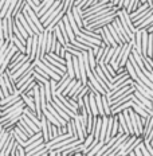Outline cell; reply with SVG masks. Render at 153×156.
<instances>
[{
  "instance_id": "obj_8",
  "label": "cell",
  "mask_w": 153,
  "mask_h": 156,
  "mask_svg": "<svg viewBox=\"0 0 153 156\" xmlns=\"http://www.w3.org/2000/svg\"><path fill=\"white\" fill-rule=\"evenodd\" d=\"M85 85H86V83H83L81 80H77V81H75V83L73 85V87H71V89L69 90V93H67V96H66V97H67V98H71V97H74V96L77 94L78 90H81Z\"/></svg>"
},
{
  "instance_id": "obj_26",
  "label": "cell",
  "mask_w": 153,
  "mask_h": 156,
  "mask_svg": "<svg viewBox=\"0 0 153 156\" xmlns=\"http://www.w3.org/2000/svg\"><path fill=\"white\" fill-rule=\"evenodd\" d=\"M87 58H89V63H90V67H92V70L94 67L97 66V61H96V54H94L93 48H90V50H87Z\"/></svg>"
},
{
  "instance_id": "obj_36",
  "label": "cell",
  "mask_w": 153,
  "mask_h": 156,
  "mask_svg": "<svg viewBox=\"0 0 153 156\" xmlns=\"http://www.w3.org/2000/svg\"><path fill=\"white\" fill-rule=\"evenodd\" d=\"M4 43V39H2V41H0V47H2V44Z\"/></svg>"
},
{
  "instance_id": "obj_18",
  "label": "cell",
  "mask_w": 153,
  "mask_h": 156,
  "mask_svg": "<svg viewBox=\"0 0 153 156\" xmlns=\"http://www.w3.org/2000/svg\"><path fill=\"white\" fill-rule=\"evenodd\" d=\"M89 102L93 116H98V110H97V105H96V97H94V93L92 92H89Z\"/></svg>"
},
{
  "instance_id": "obj_33",
  "label": "cell",
  "mask_w": 153,
  "mask_h": 156,
  "mask_svg": "<svg viewBox=\"0 0 153 156\" xmlns=\"http://www.w3.org/2000/svg\"><path fill=\"white\" fill-rule=\"evenodd\" d=\"M138 147H140V149H141V154H142V156H149V152H148V149H146L145 144H144V140L140 143Z\"/></svg>"
},
{
  "instance_id": "obj_21",
  "label": "cell",
  "mask_w": 153,
  "mask_h": 156,
  "mask_svg": "<svg viewBox=\"0 0 153 156\" xmlns=\"http://www.w3.org/2000/svg\"><path fill=\"white\" fill-rule=\"evenodd\" d=\"M64 47H66V50L69 51L71 55H75V57H81V55H82V50H79V48H77V47H74L73 44L70 43V42H69V43H67Z\"/></svg>"
},
{
  "instance_id": "obj_13",
  "label": "cell",
  "mask_w": 153,
  "mask_h": 156,
  "mask_svg": "<svg viewBox=\"0 0 153 156\" xmlns=\"http://www.w3.org/2000/svg\"><path fill=\"white\" fill-rule=\"evenodd\" d=\"M30 65H31V61H26V62L22 65V66L19 67L18 70L15 71V73H12V74H11V78H12V80H16V78H18L19 76H22V74H23L24 71L28 69V67H30Z\"/></svg>"
},
{
  "instance_id": "obj_28",
  "label": "cell",
  "mask_w": 153,
  "mask_h": 156,
  "mask_svg": "<svg viewBox=\"0 0 153 156\" xmlns=\"http://www.w3.org/2000/svg\"><path fill=\"white\" fill-rule=\"evenodd\" d=\"M132 109L134 110V112L137 113L138 116H141V117H148V116H149V113H146L144 109H142V108H140L138 105H136L134 102H133V105H132Z\"/></svg>"
},
{
  "instance_id": "obj_22",
  "label": "cell",
  "mask_w": 153,
  "mask_h": 156,
  "mask_svg": "<svg viewBox=\"0 0 153 156\" xmlns=\"http://www.w3.org/2000/svg\"><path fill=\"white\" fill-rule=\"evenodd\" d=\"M50 104H51V105H53V106H54V109H55V110H57V112H58V113H59V116L62 117V119H64V120H66V121H69V120L71 119V117H70L69 115H67V113H66V112H64V110H62V109L59 108V106H58V105H57V104H55V102L53 101V100H51V101H50Z\"/></svg>"
},
{
  "instance_id": "obj_7",
  "label": "cell",
  "mask_w": 153,
  "mask_h": 156,
  "mask_svg": "<svg viewBox=\"0 0 153 156\" xmlns=\"http://www.w3.org/2000/svg\"><path fill=\"white\" fill-rule=\"evenodd\" d=\"M152 126H153V115H149L148 117H146V120L144 122V129H142V137H144V139L148 137V135H149V132H151Z\"/></svg>"
},
{
  "instance_id": "obj_37",
  "label": "cell",
  "mask_w": 153,
  "mask_h": 156,
  "mask_svg": "<svg viewBox=\"0 0 153 156\" xmlns=\"http://www.w3.org/2000/svg\"><path fill=\"white\" fill-rule=\"evenodd\" d=\"M2 132H3V126L0 125V135H2Z\"/></svg>"
},
{
  "instance_id": "obj_38",
  "label": "cell",
  "mask_w": 153,
  "mask_h": 156,
  "mask_svg": "<svg viewBox=\"0 0 153 156\" xmlns=\"http://www.w3.org/2000/svg\"><path fill=\"white\" fill-rule=\"evenodd\" d=\"M152 112H153V100H152Z\"/></svg>"
},
{
  "instance_id": "obj_25",
  "label": "cell",
  "mask_w": 153,
  "mask_h": 156,
  "mask_svg": "<svg viewBox=\"0 0 153 156\" xmlns=\"http://www.w3.org/2000/svg\"><path fill=\"white\" fill-rule=\"evenodd\" d=\"M101 100H102V106H103V110H105V115L110 116V104H109V100H107L106 94H102Z\"/></svg>"
},
{
  "instance_id": "obj_14",
  "label": "cell",
  "mask_w": 153,
  "mask_h": 156,
  "mask_svg": "<svg viewBox=\"0 0 153 156\" xmlns=\"http://www.w3.org/2000/svg\"><path fill=\"white\" fill-rule=\"evenodd\" d=\"M20 98L23 100V102H24V105H26V106H28V108H30V109L35 110L34 97H31V96H27V94H26V93H20Z\"/></svg>"
},
{
  "instance_id": "obj_32",
  "label": "cell",
  "mask_w": 153,
  "mask_h": 156,
  "mask_svg": "<svg viewBox=\"0 0 153 156\" xmlns=\"http://www.w3.org/2000/svg\"><path fill=\"white\" fill-rule=\"evenodd\" d=\"M144 144H145V147H146V149H148V152H149V156H153V145H152V143L149 140H146V139H144Z\"/></svg>"
},
{
  "instance_id": "obj_16",
  "label": "cell",
  "mask_w": 153,
  "mask_h": 156,
  "mask_svg": "<svg viewBox=\"0 0 153 156\" xmlns=\"http://www.w3.org/2000/svg\"><path fill=\"white\" fill-rule=\"evenodd\" d=\"M102 117V124H101V132H99V141L105 140V135H106V126H107V116H101Z\"/></svg>"
},
{
  "instance_id": "obj_9",
  "label": "cell",
  "mask_w": 153,
  "mask_h": 156,
  "mask_svg": "<svg viewBox=\"0 0 153 156\" xmlns=\"http://www.w3.org/2000/svg\"><path fill=\"white\" fill-rule=\"evenodd\" d=\"M16 126H18L19 129H22V131H23V132H24L27 136H32V135H34V133H35V132H34V131H32V129L30 128V126H28V125L24 122V120L22 119V116H20V119H19V121L16 122Z\"/></svg>"
},
{
  "instance_id": "obj_4",
  "label": "cell",
  "mask_w": 153,
  "mask_h": 156,
  "mask_svg": "<svg viewBox=\"0 0 153 156\" xmlns=\"http://www.w3.org/2000/svg\"><path fill=\"white\" fill-rule=\"evenodd\" d=\"M71 15H73L74 20H75L77 26L79 28L83 27V22H82V8L78 7V5H73V8H71Z\"/></svg>"
},
{
  "instance_id": "obj_19",
  "label": "cell",
  "mask_w": 153,
  "mask_h": 156,
  "mask_svg": "<svg viewBox=\"0 0 153 156\" xmlns=\"http://www.w3.org/2000/svg\"><path fill=\"white\" fill-rule=\"evenodd\" d=\"M9 41H11L12 43L15 44V46H16V48H18V50L20 51V53H23V54L26 53V46H24V43H23V42L20 41V39H18L16 37H14V35H12V38L9 39Z\"/></svg>"
},
{
  "instance_id": "obj_27",
  "label": "cell",
  "mask_w": 153,
  "mask_h": 156,
  "mask_svg": "<svg viewBox=\"0 0 153 156\" xmlns=\"http://www.w3.org/2000/svg\"><path fill=\"white\" fill-rule=\"evenodd\" d=\"M23 5H24V0H18V2H16V4H15V7H14V9H12V16L18 15L19 12L22 11Z\"/></svg>"
},
{
  "instance_id": "obj_10",
  "label": "cell",
  "mask_w": 153,
  "mask_h": 156,
  "mask_svg": "<svg viewBox=\"0 0 153 156\" xmlns=\"http://www.w3.org/2000/svg\"><path fill=\"white\" fill-rule=\"evenodd\" d=\"M132 105H133V101H132V100H128V101H125V102L120 104L118 106H116L114 109L110 110V115H117V113H120V112H122V110H125V109L130 108Z\"/></svg>"
},
{
  "instance_id": "obj_1",
  "label": "cell",
  "mask_w": 153,
  "mask_h": 156,
  "mask_svg": "<svg viewBox=\"0 0 153 156\" xmlns=\"http://www.w3.org/2000/svg\"><path fill=\"white\" fill-rule=\"evenodd\" d=\"M110 24L113 26V27L116 28V31H117V34H118V37L123 42V43H126V42H129L130 41V38L128 37V34L125 32V30L122 28V26L121 23H120V19H118V16H116L114 19H113L112 22H110Z\"/></svg>"
},
{
  "instance_id": "obj_31",
  "label": "cell",
  "mask_w": 153,
  "mask_h": 156,
  "mask_svg": "<svg viewBox=\"0 0 153 156\" xmlns=\"http://www.w3.org/2000/svg\"><path fill=\"white\" fill-rule=\"evenodd\" d=\"M113 51H114V47H112L110 46L109 47V50H107V54H106V57H105V59H103V63H109V61H110V58H112V55H113Z\"/></svg>"
},
{
  "instance_id": "obj_24",
  "label": "cell",
  "mask_w": 153,
  "mask_h": 156,
  "mask_svg": "<svg viewBox=\"0 0 153 156\" xmlns=\"http://www.w3.org/2000/svg\"><path fill=\"white\" fill-rule=\"evenodd\" d=\"M152 22H153V12H152V15H151V16H148V18L144 19V20H142L140 24L136 26V28H137V30H144V28L148 27V26L151 24Z\"/></svg>"
},
{
  "instance_id": "obj_15",
  "label": "cell",
  "mask_w": 153,
  "mask_h": 156,
  "mask_svg": "<svg viewBox=\"0 0 153 156\" xmlns=\"http://www.w3.org/2000/svg\"><path fill=\"white\" fill-rule=\"evenodd\" d=\"M101 96H102V94H99V93L94 94V97H96L97 110H98V116H106L105 115V110H103V106H102V100H101Z\"/></svg>"
},
{
  "instance_id": "obj_34",
  "label": "cell",
  "mask_w": 153,
  "mask_h": 156,
  "mask_svg": "<svg viewBox=\"0 0 153 156\" xmlns=\"http://www.w3.org/2000/svg\"><path fill=\"white\" fill-rule=\"evenodd\" d=\"M16 156H26L24 147H22L19 143H18V147H16Z\"/></svg>"
},
{
  "instance_id": "obj_6",
  "label": "cell",
  "mask_w": 153,
  "mask_h": 156,
  "mask_svg": "<svg viewBox=\"0 0 153 156\" xmlns=\"http://www.w3.org/2000/svg\"><path fill=\"white\" fill-rule=\"evenodd\" d=\"M62 22H63V26H64V30H66L67 35H69V39L70 41H73V39H75V34H74L73 28H71V26L69 23V18H67V15L64 14L62 16Z\"/></svg>"
},
{
  "instance_id": "obj_12",
  "label": "cell",
  "mask_w": 153,
  "mask_h": 156,
  "mask_svg": "<svg viewBox=\"0 0 153 156\" xmlns=\"http://www.w3.org/2000/svg\"><path fill=\"white\" fill-rule=\"evenodd\" d=\"M16 18H18V19H19V22H20V23H22V26H23V27H24V30H26V31H27L28 37H31V35H34V34H35V32H34V31H32V30H31V27H30V26H28V23H27V20H26V18H24V16H23V14H22V12H19V14H18V15H16Z\"/></svg>"
},
{
  "instance_id": "obj_39",
  "label": "cell",
  "mask_w": 153,
  "mask_h": 156,
  "mask_svg": "<svg viewBox=\"0 0 153 156\" xmlns=\"http://www.w3.org/2000/svg\"><path fill=\"white\" fill-rule=\"evenodd\" d=\"M0 116H2V110H0Z\"/></svg>"
},
{
  "instance_id": "obj_5",
  "label": "cell",
  "mask_w": 153,
  "mask_h": 156,
  "mask_svg": "<svg viewBox=\"0 0 153 156\" xmlns=\"http://www.w3.org/2000/svg\"><path fill=\"white\" fill-rule=\"evenodd\" d=\"M152 12H153V7H149L148 9H145V11H142L141 14H138V15L136 16L134 19H132V23L134 24V26L140 24L142 20H144V19H146V18H148V16H151V15H152Z\"/></svg>"
},
{
  "instance_id": "obj_29",
  "label": "cell",
  "mask_w": 153,
  "mask_h": 156,
  "mask_svg": "<svg viewBox=\"0 0 153 156\" xmlns=\"http://www.w3.org/2000/svg\"><path fill=\"white\" fill-rule=\"evenodd\" d=\"M8 135H9V132H8V131H5V129H3L2 135H0V151H2V148H3V145H4L5 140H7Z\"/></svg>"
},
{
  "instance_id": "obj_35",
  "label": "cell",
  "mask_w": 153,
  "mask_h": 156,
  "mask_svg": "<svg viewBox=\"0 0 153 156\" xmlns=\"http://www.w3.org/2000/svg\"><path fill=\"white\" fill-rule=\"evenodd\" d=\"M144 30H146V32H153V22L146 28H144Z\"/></svg>"
},
{
  "instance_id": "obj_2",
  "label": "cell",
  "mask_w": 153,
  "mask_h": 156,
  "mask_svg": "<svg viewBox=\"0 0 153 156\" xmlns=\"http://www.w3.org/2000/svg\"><path fill=\"white\" fill-rule=\"evenodd\" d=\"M117 16V12L116 14H113V15H109V16H106V18H103V19H99V20H97V22H93V23H90V24H87V26H85V28H87V30H96V28H98V27H103V26H106V24H109L110 22L113 20Z\"/></svg>"
},
{
  "instance_id": "obj_3",
  "label": "cell",
  "mask_w": 153,
  "mask_h": 156,
  "mask_svg": "<svg viewBox=\"0 0 153 156\" xmlns=\"http://www.w3.org/2000/svg\"><path fill=\"white\" fill-rule=\"evenodd\" d=\"M0 76L3 77V80H4V83H5V86H7V89H8V92L9 93H15L16 92V85H15V80H12L11 76L7 73V71H3Z\"/></svg>"
},
{
  "instance_id": "obj_23",
  "label": "cell",
  "mask_w": 153,
  "mask_h": 156,
  "mask_svg": "<svg viewBox=\"0 0 153 156\" xmlns=\"http://www.w3.org/2000/svg\"><path fill=\"white\" fill-rule=\"evenodd\" d=\"M107 28H109V31H110V34H112V37H113V39H114V42L117 44H123V42L120 39V37H118V34H117V31H116V28L113 27L112 24H107Z\"/></svg>"
},
{
  "instance_id": "obj_17",
  "label": "cell",
  "mask_w": 153,
  "mask_h": 156,
  "mask_svg": "<svg viewBox=\"0 0 153 156\" xmlns=\"http://www.w3.org/2000/svg\"><path fill=\"white\" fill-rule=\"evenodd\" d=\"M122 115H123V119H125V122H126V126H128L129 133H130V135H134V133H133V124H132V120H130L128 109L122 110Z\"/></svg>"
},
{
  "instance_id": "obj_20",
  "label": "cell",
  "mask_w": 153,
  "mask_h": 156,
  "mask_svg": "<svg viewBox=\"0 0 153 156\" xmlns=\"http://www.w3.org/2000/svg\"><path fill=\"white\" fill-rule=\"evenodd\" d=\"M8 50H9V41H5V39H4V43H3L2 47H0V63H2L3 58L7 55Z\"/></svg>"
},
{
  "instance_id": "obj_11",
  "label": "cell",
  "mask_w": 153,
  "mask_h": 156,
  "mask_svg": "<svg viewBox=\"0 0 153 156\" xmlns=\"http://www.w3.org/2000/svg\"><path fill=\"white\" fill-rule=\"evenodd\" d=\"M64 14H66V12H64V9L62 8V11H61V12H59V14H58L57 16H55V18H54L53 20H51L50 23H48V24L46 26V27H44V30H47V31H53V30H54V27H55V26H57V23L61 20V19H62V16H63Z\"/></svg>"
},
{
  "instance_id": "obj_30",
  "label": "cell",
  "mask_w": 153,
  "mask_h": 156,
  "mask_svg": "<svg viewBox=\"0 0 153 156\" xmlns=\"http://www.w3.org/2000/svg\"><path fill=\"white\" fill-rule=\"evenodd\" d=\"M32 76H34V78H35V81H37L38 83H44L47 80H50V78H44L43 76H40V74H38L37 71H34L32 73Z\"/></svg>"
},
{
  "instance_id": "obj_40",
  "label": "cell",
  "mask_w": 153,
  "mask_h": 156,
  "mask_svg": "<svg viewBox=\"0 0 153 156\" xmlns=\"http://www.w3.org/2000/svg\"><path fill=\"white\" fill-rule=\"evenodd\" d=\"M152 76H153V74H152Z\"/></svg>"
}]
</instances>
